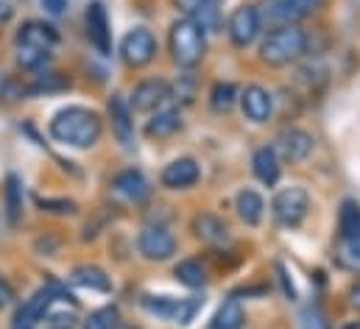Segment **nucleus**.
Listing matches in <instances>:
<instances>
[{
    "mask_svg": "<svg viewBox=\"0 0 360 329\" xmlns=\"http://www.w3.org/2000/svg\"><path fill=\"white\" fill-rule=\"evenodd\" d=\"M302 329H327L324 327V318H321V313L319 310H304V316H302Z\"/></svg>",
    "mask_w": 360,
    "mask_h": 329,
    "instance_id": "nucleus-40",
    "label": "nucleus"
},
{
    "mask_svg": "<svg viewBox=\"0 0 360 329\" xmlns=\"http://www.w3.org/2000/svg\"><path fill=\"white\" fill-rule=\"evenodd\" d=\"M14 45L17 48H31V51H45L51 53L59 45V31L45 22V20H25L17 34H14Z\"/></svg>",
    "mask_w": 360,
    "mask_h": 329,
    "instance_id": "nucleus-10",
    "label": "nucleus"
},
{
    "mask_svg": "<svg viewBox=\"0 0 360 329\" xmlns=\"http://www.w3.org/2000/svg\"><path fill=\"white\" fill-rule=\"evenodd\" d=\"M212 3H218V6H221V0H212Z\"/></svg>",
    "mask_w": 360,
    "mask_h": 329,
    "instance_id": "nucleus-46",
    "label": "nucleus"
},
{
    "mask_svg": "<svg viewBox=\"0 0 360 329\" xmlns=\"http://www.w3.org/2000/svg\"><path fill=\"white\" fill-rule=\"evenodd\" d=\"M341 329H360V321H352V324H344Z\"/></svg>",
    "mask_w": 360,
    "mask_h": 329,
    "instance_id": "nucleus-45",
    "label": "nucleus"
},
{
    "mask_svg": "<svg viewBox=\"0 0 360 329\" xmlns=\"http://www.w3.org/2000/svg\"><path fill=\"white\" fill-rule=\"evenodd\" d=\"M198 179H201V164L193 157H179V160L165 164L160 173V181L168 190H190L198 184Z\"/></svg>",
    "mask_w": 360,
    "mask_h": 329,
    "instance_id": "nucleus-14",
    "label": "nucleus"
},
{
    "mask_svg": "<svg viewBox=\"0 0 360 329\" xmlns=\"http://www.w3.org/2000/svg\"><path fill=\"white\" fill-rule=\"evenodd\" d=\"M338 240H360V204L344 198L338 209Z\"/></svg>",
    "mask_w": 360,
    "mask_h": 329,
    "instance_id": "nucleus-25",
    "label": "nucleus"
},
{
    "mask_svg": "<svg viewBox=\"0 0 360 329\" xmlns=\"http://www.w3.org/2000/svg\"><path fill=\"white\" fill-rule=\"evenodd\" d=\"M187 20H193L204 34L221 31V8L212 0H174Z\"/></svg>",
    "mask_w": 360,
    "mask_h": 329,
    "instance_id": "nucleus-16",
    "label": "nucleus"
},
{
    "mask_svg": "<svg viewBox=\"0 0 360 329\" xmlns=\"http://www.w3.org/2000/svg\"><path fill=\"white\" fill-rule=\"evenodd\" d=\"M37 3L45 8L48 17H62L68 11V0H37Z\"/></svg>",
    "mask_w": 360,
    "mask_h": 329,
    "instance_id": "nucleus-39",
    "label": "nucleus"
},
{
    "mask_svg": "<svg viewBox=\"0 0 360 329\" xmlns=\"http://www.w3.org/2000/svg\"><path fill=\"white\" fill-rule=\"evenodd\" d=\"M276 273H279V285H282V293L293 302L296 299V288H293V279H290V273L285 271V265H276Z\"/></svg>",
    "mask_w": 360,
    "mask_h": 329,
    "instance_id": "nucleus-38",
    "label": "nucleus"
},
{
    "mask_svg": "<svg viewBox=\"0 0 360 329\" xmlns=\"http://www.w3.org/2000/svg\"><path fill=\"white\" fill-rule=\"evenodd\" d=\"M11 299H14V290H11V285L0 276V310H6V307L11 304Z\"/></svg>",
    "mask_w": 360,
    "mask_h": 329,
    "instance_id": "nucleus-41",
    "label": "nucleus"
},
{
    "mask_svg": "<svg viewBox=\"0 0 360 329\" xmlns=\"http://www.w3.org/2000/svg\"><path fill=\"white\" fill-rule=\"evenodd\" d=\"M70 285L95 293H112V276L101 265H76L70 271Z\"/></svg>",
    "mask_w": 360,
    "mask_h": 329,
    "instance_id": "nucleus-21",
    "label": "nucleus"
},
{
    "mask_svg": "<svg viewBox=\"0 0 360 329\" xmlns=\"http://www.w3.org/2000/svg\"><path fill=\"white\" fill-rule=\"evenodd\" d=\"M263 31V22H260V11L257 6H238L232 14H229V22H226V34H229V42L235 48H249L257 42Z\"/></svg>",
    "mask_w": 360,
    "mask_h": 329,
    "instance_id": "nucleus-7",
    "label": "nucleus"
},
{
    "mask_svg": "<svg viewBox=\"0 0 360 329\" xmlns=\"http://www.w3.org/2000/svg\"><path fill=\"white\" fill-rule=\"evenodd\" d=\"M3 198H6V221H8V226H17L22 218V179L17 173L6 176Z\"/></svg>",
    "mask_w": 360,
    "mask_h": 329,
    "instance_id": "nucleus-26",
    "label": "nucleus"
},
{
    "mask_svg": "<svg viewBox=\"0 0 360 329\" xmlns=\"http://www.w3.org/2000/svg\"><path fill=\"white\" fill-rule=\"evenodd\" d=\"M84 22H87V37H90L92 48L101 56H109L112 53V25H109V14L101 0H92L87 6Z\"/></svg>",
    "mask_w": 360,
    "mask_h": 329,
    "instance_id": "nucleus-11",
    "label": "nucleus"
},
{
    "mask_svg": "<svg viewBox=\"0 0 360 329\" xmlns=\"http://www.w3.org/2000/svg\"><path fill=\"white\" fill-rule=\"evenodd\" d=\"M310 212V193L302 184L293 187H282L274 193L271 198V218L279 229H296L304 224Z\"/></svg>",
    "mask_w": 360,
    "mask_h": 329,
    "instance_id": "nucleus-4",
    "label": "nucleus"
},
{
    "mask_svg": "<svg viewBox=\"0 0 360 329\" xmlns=\"http://www.w3.org/2000/svg\"><path fill=\"white\" fill-rule=\"evenodd\" d=\"M243 324H246V310L238 299H226L210 321L212 329H243Z\"/></svg>",
    "mask_w": 360,
    "mask_h": 329,
    "instance_id": "nucleus-27",
    "label": "nucleus"
},
{
    "mask_svg": "<svg viewBox=\"0 0 360 329\" xmlns=\"http://www.w3.org/2000/svg\"><path fill=\"white\" fill-rule=\"evenodd\" d=\"M68 86H70V82L62 79L59 73L42 70V73H34L31 82L25 84L22 89H25V95H51V92H62V89H68Z\"/></svg>",
    "mask_w": 360,
    "mask_h": 329,
    "instance_id": "nucleus-30",
    "label": "nucleus"
},
{
    "mask_svg": "<svg viewBox=\"0 0 360 329\" xmlns=\"http://www.w3.org/2000/svg\"><path fill=\"white\" fill-rule=\"evenodd\" d=\"M171 98H176L181 106L193 103V98H195V79H193L190 73L179 76V82L171 86Z\"/></svg>",
    "mask_w": 360,
    "mask_h": 329,
    "instance_id": "nucleus-35",
    "label": "nucleus"
},
{
    "mask_svg": "<svg viewBox=\"0 0 360 329\" xmlns=\"http://www.w3.org/2000/svg\"><path fill=\"white\" fill-rule=\"evenodd\" d=\"M174 276H176V282H181V285L190 288V290H198V288L207 285V268H204V262L195 259V257L181 259L179 265L174 268Z\"/></svg>",
    "mask_w": 360,
    "mask_h": 329,
    "instance_id": "nucleus-29",
    "label": "nucleus"
},
{
    "mask_svg": "<svg viewBox=\"0 0 360 329\" xmlns=\"http://www.w3.org/2000/svg\"><path fill=\"white\" fill-rule=\"evenodd\" d=\"M37 204L42 207V212H53V215H76L79 204L70 198H37Z\"/></svg>",
    "mask_w": 360,
    "mask_h": 329,
    "instance_id": "nucleus-34",
    "label": "nucleus"
},
{
    "mask_svg": "<svg viewBox=\"0 0 360 329\" xmlns=\"http://www.w3.org/2000/svg\"><path fill=\"white\" fill-rule=\"evenodd\" d=\"M42 321H45L48 329H76L79 321H82L79 302L70 293H65L62 288H56L53 296H51V302H48V307H45Z\"/></svg>",
    "mask_w": 360,
    "mask_h": 329,
    "instance_id": "nucleus-9",
    "label": "nucleus"
},
{
    "mask_svg": "<svg viewBox=\"0 0 360 329\" xmlns=\"http://www.w3.org/2000/svg\"><path fill=\"white\" fill-rule=\"evenodd\" d=\"M137 248L146 259L151 262H165L176 254L179 240L174 238V232L165 226V224H148L143 226V232L137 235Z\"/></svg>",
    "mask_w": 360,
    "mask_h": 329,
    "instance_id": "nucleus-6",
    "label": "nucleus"
},
{
    "mask_svg": "<svg viewBox=\"0 0 360 329\" xmlns=\"http://www.w3.org/2000/svg\"><path fill=\"white\" fill-rule=\"evenodd\" d=\"M11 14H14L11 0H0V22H8V20H11Z\"/></svg>",
    "mask_w": 360,
    "mask_h": 329,
    "instance_id": "nucleus-43",
    "label": "nucleus"
},
{
    "mask_svg": "<svg viewBox=\"0 0 360 329\" xmlns=\"http://www.w3.org/2000/svg\"><path fill=\"white\" fill-rule=\"evenodd\" d=\"M120 324V316H117V307H101L87 316L84 329H115Z\"/></svg>",
    "mask_w": 360,
    "mask_h": 329,
    "instance_id": "nucleus-33",
    "label": "nucleus"
},
{
    "mask_svg": "<svg viewBox=\"0 0 360 329\" xmlns=\"http://www.w3.org/2000/svg\"><path fill=\"white\" fill-rule=\"evenodd\" d=\"M168 98H171V84L165 82V79H143L134 86V92L129 98V106L134 112H154Z\"/></svg>",
    "mask_w": 360,
    "mask_h": 329,
    "instance_id": "nucleus-13",
    "label": "nucleus"
},
{
    "mask_svg": "<svg viewBox=\"0 0 360 329\" xmlns=\"http://www.w3.org/2000/svg\"><path fill=\"white\" fill-rule=\"evenodd\" d=\"M347 299H349V307L352 310H358L360 313V276L349 285V293H347Z\"/></svg>",
    "mask_w": 360,
    "mask_h": 329,
    "instance_id": "nucleus-42",
    "label": "nucleus"
},
{
    "mask_svg": "<svg viewBox=\"0 0 360 329\" xmlns=\"http://www.w3.org/2000/svg\"><path fill=\"white\" fill-rule=\"evenodd\" d=\"M290 6H293L302 17H307V14L321 11V8H324V0H290Z\"/></svg>",
    "mask_w": 360,
    "mask_h": 329,
    "instance_id": "nucleus-37",
    "label": "nucleus"
},
{
    "mask_svg": "<svg viewBox=\"0 0 360 329\" xmlns=\"http://www.w3.org/2000/svg\"><path fill=\"white\" fill-rule=\"evenodd\" d=\"M109 120H112V131L117 137V143L123 148H131L134 143V120H131V106L123 95H112L109 98Z\"/></svg>",
    "mask_w": 360,
    "mask_h": 329,
    "instance_id": "nucleus-18",
    "label": "nucleus"
},
{
    "mask_svg": "<svg viewBox=\"0 0 360 329\" xmlns=\"http://www.w3.org/2000/svg\"><path fill=\"white\" fill-rule=\"evenodd\" d=\"M235 209H238V218L246 224V226H260L263 215H266V201L257 190L252 187H243L238 195H235Z\"/></svg>",
    "mask_w": 360,
    "mask_h": 329,
    "instance_id": "nucleus-22",
    "label": "nucleus"
},
{
    "mask_svg": "<svg viewBox=\"0 0 360 329\" xmlns=\"http://www.w3.org/2000/svg\"><path fill=\"white\" fill-rule=\"evenodd\" d=\"M299 20H302V14L290 6V0H266V11H260V22L269 25V28L299 25Z\"/></svg>",
    "mask_w": 360,
    "mask_h": 329,
    "instance_id": "nucleus-24",
    "label": "nucleus"
},
{
    "mask_svg": "<svg viewBox=\"0 0 360 329\" xmlns=\"http://www.w3.org/2000/svg\"><path fill=\"white\" fill-rule=\"evenodd\" d=\"M252 170H255V176H257L263 184L274 187V184L279 181V176H282V160H279L276 148H274V146H260V148L252 154Z\"/></svg>",
    "mask_w": 360,
    "mask_h": 329,
    "instance_id": "nucleus-20",
    "label": "nucleus"
},
{
    "mask_svg": "<svg viewBox=\"0 0 360 329\" xmlns=\"http://www.w3.org/2000/svg\"><path fill=\"white\" fill-rule=\"evenodd\" d=\"M112 190H115L120 198H126L129 204H146L148 195H151V184H148L146 173L137 170V167L120 170V173L112 179Z\"/></svg>",
    "mask_w": 360,
    "mask_h": 329,
    "instance_id": "nucleus-15",
    "label": "nucleus"
},
{
    "mask_svg": "<svg viewBox=\"0 0 360 329\" xmlns=\"http://www.w3.org/2000/svg\"><path fill=\"white\" fill-rule=\"evenodd\" d=\"M335 259H338V265L344 271L360 273V240H338Z\"/></svg>",
    "mask_w": 360,
    "mask_h": 329,
    "instance_id": "nucleus-32",
    "label": "nucleus"
},
{
    "mask_svg": "<svg viewBox=\"0 0 360 329\" xmlns=\"http://www.w3.org/2000/svg\"><path fill=\"white\" fill-rule=\"evenodd\" d=\"M154 56H157V37H154L146 25L131 28V31L120 39V59H123L129 67L140 70V67L151 65Z\"/></svg>",
    "mask_w": 360,
    "mask_h": 329,
    "instance_id": "nucleus-5",
    "label": "nucleus"
},
{
    "mask_svg": "<svg viewBox=\"0 0 360 329\" xmlns=\"http://www.w3.org/2000/svg\"><path fill=\"white\" fill-rule=\"evenodd\" d=\"M168 48H171V59L176 62V67L193 70L195 65H201L207 53V34L193 20L179 17L168 31Z\"/></svg>",
    "mask_w": 360,
    "mask_h": 329,
    "instance_id": "nucleus-3",
    "label": "nucleus"
},
{
    "mask_svg": "<svg viewBox=\"0 0 360 329\" xmlns=\"http://www.w3.org/2000/svg\"><path fill=\"white\" fill-rule=\"evenodd\" d=\"M307 53V31L299 25H282L271 28L266 39L260 42V62L269 67H285L299 62Z\"/></svg>",
    "mask_w": 360,
    "mask_h": 329,
    "instance_id": "nucleus-2",
    "label": "nucleus"
},
{
    "mask_svg": "<svg viewBox=\"0 0 360 329\" xmlns=\"http://www.w3.org/2000/svg\"><path fill=\"white\" fill-rule=\"evenodd\" d=\"M51 137L68 148H92L98 146L101 134H103V120L95 109L87 106H65L59 109L53 117H51V126H48Z\"/></svg>",
    "mask_w": 360,
    "mask_h": 329,
    "instance_id": "nucleus-1",
    "label": "nucleus"
},
{
    "mask_svg": "<svg viewBox=\"0 0 360 329\" xmlns=\"http://www.w3.org/2000/svg\"><path fill=\"white\" fill-rule=\"evenodd\" d=\"M53 290H56V285H45V288H39L17 313H14V321H11V329H37L42 324V316H45V307H48V302H51V296H53Z\"/></svg>",
    "mask_w": 360,
    "mask_h": 329,
    "instance_id": "nucleus-17",
    "label": "nucleus"
},
{
    "mask_svg": "<svg viewBox=\"0 0 360 329\" xmlns=\"http://www.w3.org/2000/svg\"><path fill=\"white\" fill-rule=\"evenodd\" d=\"M274 148H276L279 160H285V162H290V164H299L313 154L316 140H313L310 131H304V129H299V126H288V129H282V131L276 134Z\"/></svg>",
    "mask_w": 360,
    "mask_h": 329,
    "instance_id": "nucleus-8",
    "label": "nucleus"
},
{
    "mask_svg": "<svg viewBox=\"0 0 360 329\" xmlns=\"http://www.w3.org/2000/svg\"><path fill=\"white\" fill-rule=\"evenodd\" d=\"M115 329H140V327H134V324H123V321H120V324H117Z\"/></svg>",
    "mask_w": 360,
    "mask_h": 329,
    "instance_id": "nucleus-44",
    "label": "nucleus"
},
{
    "mask_svg": "<svg viewBox=\"0 0 360 329\" xmlns=\"http://www.w3.org/2000/svg\"><path fill=\"white\" fill-rule=\"evenodd\" d=\"M143 310L154 318H162V321H174L179 318V307H181V299H174V296H143L140 299Z\"/></svg>",
    "mask_w": 360,
    "mask_h": 329,
    "instance_id": "nucleus-28",
    "label": "nucleus"
},
{
    "mask_svg": "<svg viewBox=\"0 0 360 329\" xmlns=\"http://www.w3.org/2000/svg\"><path fill=\"white\" fill-rule=\"evenodd\" d=\"M238 98H240V92H238V86L232 82H218L210 89V106L218 115H226L238 103Z\"/></svg>",
    "mask_w": 360,
    "mask_h": 329,
    "instance_id": "nucleus-31",
    "label": "nucleus"
},
{
    "mask_svg": "<svg viewBox=\"0 0 360 329\" xmlns=\"http://www.w3.org/2000/svg\"><path fill=\"white\" fill-rule=\"evenodd\" d=\"M238 103L243 109V117L252 120V123H257V126L260 123H269L271 115H274V95H271L266 86H260V84H249L240 92Z\"/></svg>",
    "mask_w": 360,
    "mask_h": 329,
    "instance_id": "nucleus-12",
    "label": "nucleus"
},
{
    "mask_svg": "<svg viewBox=\"0 0 360 329\" xmlns=\"http://www.w3.org/2000/svg\"><path fill=\"white\" fill-rule=\"evenodd\" d=\"M181 129V109L179 106H168V109H157L151 115V120L146 123V134L148 137H157V140H165L171 134H176Z\"/></svg>",
    "mask_w": 360,
    "mask_h": 329,
    "instance_id": "nucleus-23",
    "label": "nucleus"
},
{
    "mask_svg": "<svg viewBox=\"0 0 360 329\" xmlns=\"http://www.w3.org/2000/svg\"><path fill=\"white\" fill-rule=\"evenodd\" d=\"M201 307H204V299H201V296H190V299H181L179 318H176V324H181V327H184V324H190Z\"/></svg>",
    "mask_w": 360,
    "mask_h": 329,
    "instance_id": "nucleus-36",
    "label": "nucleus"
},
{
    "mask_svg": "<svg viewBox=\"0 0 360 329\" xmlns=\"http://www.w3.org/2000/svg\"><path fill=\"white\" fill-rule=\"evenodd\" d=\"M193 235H195L201 243L221 246V243L229 240V226H226V221H221L218 215L204 212V215H195V218H193Z\"/></svg>",
    "mask_w": 360,
    "mask_h": 329,
    "instance_id": "nucleus-19",
    "label": "nucleus"
}]
</instances>
